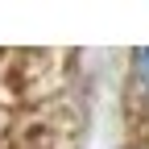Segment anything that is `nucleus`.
I'll use <instances>...</instances> for the list:
<instances>
[{
  "label": "nucleus",
  "mask_w": 149,
  "mask_h": 149,
  "mask_svg": "<svg viewBox=\"0 0 149 149\" xmlns=\"http://www.w3.org/2000/svg\"><path fill=\"white\" fill-rule=\"evenodd\" d=\"M133 91L149 100V50H133Z\"/></svg>",
  "instance_id": "nucleus-1"
}]
</instances>
